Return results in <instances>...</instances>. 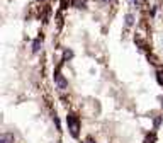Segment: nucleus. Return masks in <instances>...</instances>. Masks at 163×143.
Here are the masks:
<instances>
[{"mask_svg": "<svg viewBox=\"0 0 163 143\" xmlns=\"http://www.w3.org/2000/svg\"><path fill=\"white\" fill-rule=\"evenodd\" d=\"M150 0H58L51 77L75 143H158L163 58Z\"/></svg>", "mask_w": 163, "mask_h": 143, "instance_id": "1", "label": "nucleus"}, {"mask_svg": "<svg viewBox=\"0 0 163 143\" xmlns=\"http://www.w3.org/2000/svg\"><path fill=\"white\" fill-rule=\"evenodd\" d=\"M58 0H0L2 143H61L49 39Z\"/></svg>", "mask_w": 163, "mask_h": 143, "instance_id": "2", "label": "nucleus"}, {"mask_svg": "<svg viewBox=\"0 0 163 143\" xmlns=\"http://www.w3.org/2000/svg\"><path fill=\"white\" fill-rule=\"evenodd\" d=\"M155 15H156V19L160 20V24L163 26V0H156V5H155Z\"/></svg>", "mask_w": 163, "mask_h": 143, "instance_id": "3", "label": "nucleus"}]
</instances>
